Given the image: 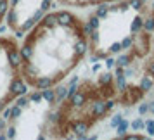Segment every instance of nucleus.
Masks as SVG:
<instances>
[{"instance_id": "nucleus-3", "label": "nucleus", "mask_w": 154, "mask_h": 140, "mask_svg": "<svg viewBox=\"0 0 154 140\" xmlns=\"http://www.w3.org/2000/svg\"><path fill=\"white\" fill-rule=\"evenodd\" d=\"M19 62V42L12 35H0V118L26 93Z\"/></svg>"}, {"instance_id": "nucleus-2", "label": "nucleus", "mask_w": 154, "mask_h": 140, "mask_svg": "<svg viewBox=\"0 0 154 140\" xmlns=\"http://www.w3.org/2000/svg\"><path fill=\"white\" fill-rule=\"evenodd\" d=\"M59 88L26 92L4 116V132L11 138H54V112Z\"/></svg>"}, {"instance_id": "nucleus-4", "label": "nucleus", "mask_w": 154, "mask_h": 140, "mask_svg": "<svg viewBox=\"0 0 154 140\" xmlns=\"http://www.w3.org/2000/svg\"><path fill=\"white\" fill-rule=\"evenodd\" d=\"M56 0H7L5 26L9 35L21 38L35 23L49 12Z\"/></svg>"}, {"instance_id": "nucleus-6", "label": "nucleus", "mask_w": 154, "mask_h": 140, "mask_svg": "<svg viewBox=\"0 0 154 140\" xmlns=\"http://www.w3.org/2000/svg\"><path fill=\"white\" fill-rule=\"evenodd\" d=\"M5 12H7V0H0V28L5 23Z\"/></svg>"}, {"instance_id": "nucleus-5", "label": "nucleus", "mask_w": 154, "mask_h": 140, "mask_svg": "<svg viewBox=\"0 0 154 140\" xmlns=\"http://www.w3.org/2000/svg\"><path fill=\"white\" fill-rule=\"evenodd\" d=\"M109 2H116V0H56V4L69 9H94Z\"/></svg>"}, {"instance_id": "nucleus-1", "label": "nucleus", "mask_w": 154, "mask_h": 140, "mask_svg": "<svg viewBox=\"0 0 154 140\" xmlns=\"http://www.w3.org/2000/svg\"><path fill=\"white\" fill-rule=\"evenodd\" d=\"M87 54V21L75 9H50L19 42L21 73L28 90L61 88L85 64Z\"/></svg>"}]
</instances>
